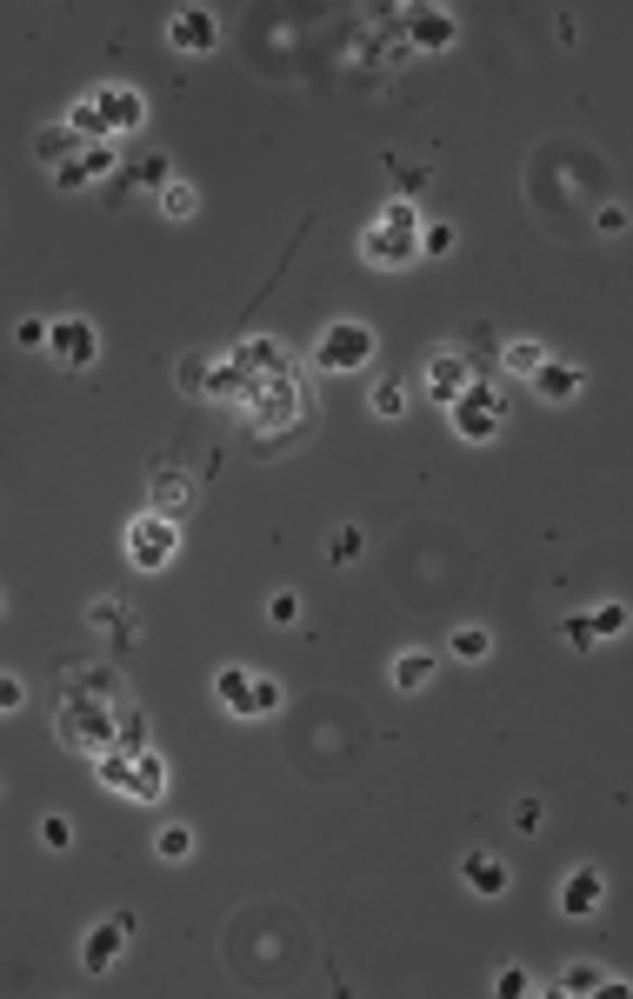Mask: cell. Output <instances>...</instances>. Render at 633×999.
<instances>
[{
  "instance_id": "1",
  "label": "cell",
  "mask_w": 633,
  "mask_h": 999,
  "mask_svg": "<svg viewBox=\"0 0 633 999\" xmlns=\"http://www.w3.org/2000/svg\"><path fill=\"white\" fill-rule=\"evenodd\" d=\"M127 713V707H121ZM121 713H114V700H87V694H54V726H61V740L74 747V753H108V747H121Z\"/></svg>"
},
{
  "instance_id": "2",
  "label": "cell",
  "mask_w": 633,
  "mask_h": 999,
  "mask_svg": "<svg viewBox=\"0 0 633 999\" xmlns=\"http://www.w3.org/2000/svg\"><path fill=\"white\" fill-rule=\"evenodd\" d=\"M94 779L108 786V794H127L140 807H153L167 794V760L161 753H147V747H108L94 760Z\"/></svg>"
},
{
  "instance_id": "3",
  "label": "cell",
  "mask_w": 633,
  "mask_h": 999,
  "mask_svg": "<svg viewBox=\"0 0 633 999\" xmlns=\"http://www.w3.org/2000/svg\"><path fill=\"white\" fill-rule=\"evenodd\" d=\"M121 547H127V560L140 573H167L174 553H181V527H174L167 513H134L127 527H121Z\"/></svg>"
},
{
  "instance_id": "4",
  "label": "cell",
  "mask_w": 633,
  "mask_h": 999,
  "mask_svg": "<svg viewBox=\"0 0 633 999\" xmlns=\"http://www.w3.org/2000/svg\"><path fill=\"white\" fill-rule=\"evenodd\" d=\"M447 413H454V434H460L467 447H487V440L507 427V394H500L494 380H473Z\"/></svg>"
},
{
  "instance_id": "5",
  "label": "cell",
  "mask_w": 633,
  "mask_h": 999,
  "mask_svg": "<svg viewBox=\"0 0 633 999\" xmlns=\"http://www.w3.org/2000/svg\"><path fill=\"white\" fill-rule=\"evenodd\" d=\"M367 360H374V327L367 321H334L321 334V347H313V366H321V374H353V366H367Z\"/></svg>"
},
{
  "instance_id": "6",
  "label": "cell",
  "mask_w": 633,
  "mask_h": 999,
  "mask_svg": "<svg viewBox=\"0 0 633 999\" xmlns=\"http://www.w3.org/2000/svg\"><path fill=\"white\" fill-rule=\"evenodd\" d=\"M127 933H134V913H114V920L87 926V939H80V973H87V979H108L114 960L127 953Z\"/></svg>"
},
{
  "instance_id": "7",
  "label": "cell",
  "mask_w": 633,
  "mask_h": 999,
  "mask_svg": "<svg viewBox=\"0 0 633 999\" xmlns=\"http://www.w3.org/2000/svg\"><path fill=\"white\" fill-rule=\"evenodd\" d=\"M47 353H54L61 366H74V374H80V366H94V360H100L94 321H87V313H61V321L47 327Z\"/></svg>"
},
{
  "instance_id": "8",
  "label": "cell",
  "mask_w": 633,
  "mask_h": 999,
  "mask_svg": "<svg viewBox=\"0 0 633 999\" xmlns=\"http://www.w3.org/2000/svg\"><path fill=\"white\" fill-rule=\"evenodd\" d=\"M360 260H367V267H413V260H420V227L374 221V227L360 234Z\"/></svg>"
},
{
  "instance_id": "9",
  "label": "cell",
  "mask_w": 633,
  "mask_h": 999,
  "mask_svg": "<svg viewBox=\"0 0 633 999\" xmlns=\"http://www.w3.org/2000/svg\"><path fill=\"white\" fill-rule=\"evenodd\" d=\"M473 380H481V374H473V360H467L460 347H454V353H427V366H420V387H427L440 407H454Z\"/></svg>"
},
{
  "instance_id": "10",
  "label": "cell",
  "mask_w": 633,
  "mask_h": 999,
  "mask_svg": "<svg viewBox=\"0 0 633 999\" xmlns=\"http://www.w3.org/2000/svg\"><path fill=\"white\" fill-rule=\"evenodd\" d=\"M167 47H181V54H214V47H221V14L214 8L167 14Z\"/></svg>"
},
{
  "instance_id": "11",
  "label": "cell",
  "mask_w": 633,
  "mask_h": 999,
  "mask_svg": "<svg viewBox=\"0 0 633 999\" xmlns=\"http://www.w3.org/2000/svg\"><path fill=\"white\" fill-rule=\"evenodd\" d=\"M600 900H607V873H600V866H573V873L560 879V913H567V920H594Z\"/></svg>"
},
{
  "instance_id": "12",
  "label": "cell",
  "mask_w": 633,
  "mask_h": 999,
  "mask_svg": "<svg viewBox=\"0 0 633 999\" xmlns=\"http://www.w3.org/2000/svg\"><path fill=\"white\" fill-rule=\"evenodd\" d=\"M460 886L473 892V900H500V892L513 886V873H507L500 853H481V847H473V853H460Z\"/></svg>"
},
{
  "instance_id": "13",
  "label": "cell",
  "mask_w": 633,
  "mask_h": 999,
  "mask_svg": "<svg viewBox=\"0 0 633 999\" xmlns=\"http://www.w3.org/2000/svg\"><path fill=\"white\" fill-rule=\"evenodd\" d=\"M94 108H100V127L108 134H134L147 121V100L134 87H94Z\"/></svg>"
},
{
  "instance_id": "14",
  "label": "cell",
  "mask_w": 633,
  "mask_h": 999,
  "mask_svg": "<svg viewBox=\"0 0 633 999\" xmlns=\"http://www.w3.org/2000/svg\"><path fill=\"white\" fill-rule=\"evenodd\" d=\"M147 500H153L147 513H167V520H181V513L194 507V480H187L181 466H153V473H147Z\"/></svg>"
},
{
  "instance_id": "15",
  "label": "cell",
  "mask_w": 633,
  "mask_h": 999,
  "mask_svg": "<svg viewBox=\"0 0 633 999\" xmlns=\"http://www.w3.org/2000/svg\"><path fill=\"white\" fill-rule=\"evenodd\" d=\"M114 174H121V167H114V153L100 147V140H87V147L74 153V161H61V167H54V180H61V187H94V180H114Z\"/></svg>"
},
{
  "instance_id": "16",
  "label": "cell",
  "mask_w": 633,
  "mask_h": 999,
  "mask_svg": "<svg viewBox=\"0 0 633 999\" xmlns=\"http://www.w3.org/2000/svg\"><path fill=\"white\" fill-rule=\"evenodd\" d=\"M454 34H460V21L447 8H407V40L413 47H454Z\"/></svg>"
},
{
  "instance_id": "17",
  "label": "cell",
  "mask_w": 633,
  "mask_h": 999,
  "mask_svg": "<svg viewBox=\"0 0 633 999\" xmlns=\"http://www.w3.org/2000/svg\"><path fill=\"white\" fill-rule=\"evenodd\" d=\"M580 387H587V374H580V366H567V360H541V374H534V394H541V400L560 407V400H573Z\"/></svg>"
},
{
  "instance_id": "18",
  "label": "cell",
  "mask_w": 633,
  "mask_h": 999,
  "mask_svg": "<svg viewBox=\"0 0 633 999\" xmlns=\"http://www.w3.org/2000/svg\"><path fill=\"white\" fill-rule=\"evenodd\" d=\"M214 700H221L234 720H253V673H247V666H221V679H214Z\"/></svg>"
},
{
  "instance_id": "19",
  "label": "cell",
  "mask_w": 633,
  "mask_h": 999,
  "mask_svg": "<svg viewBox=\"0 0 633 999\" xmlns=\"http://www.w3.org/2000/svg\"><path fill=\"white\" fill-rule=\"evenodd\" d=\"M607 986H613V973L594 966V960H573V966H560V979H554V992H567V999H587V992H607Z\"/></svg>"
},
{
  "instance_id": "20",
  "label": "cell",
  "mask_w": 633,
  "mask_h": 999,
  "mask_svg": "<svg viewBox=\"0 0 633 999\" xmlns=\"http://www.w3.org/2000/svg\"><path fill=\"white\" fill-rule=\"evenodd\" d=\"M80 147H87V140L67 134V127H61V134H54V127H40V134H34V161H40V167H61V161H74Z\"/></svg>"
},
{
  "instance_id": "21",
  "label": "cell",
  "mask_w": 633,
  "mask_h": 999,
  "mask_svg": "<svg viewBox=\"0 0 633 999\" xmlns=\"http://www.w3.org/2000/svg\"><path fill=\"white\" fill-rule=\"evenodd\" d=\"M427 679H434V653H427V647H407V653L394 660V687H400V694H420Z\"/></svg>"
},
{
  "instance_id": "22",
  "label": "cell",
  "mask_w": 633,
  "mask_h": 999,
  "mask_svg": "<svg viewBox=\"0 0 633 999\" xmlns=\"http://www.w3.org/2000/svg\"><path fill=\"white\" fill-rule=\"evenodd\" d=\"M447 653L467 660V666H481V660L494 653V634H487V626H454V634H447Z\"/></svg>"
},
{
  "instance_id": "23",
  "label": "cell",
  "mask_w": 633,
  "mask_h": 999,
  "mask_svg": "<svg viewBox=\"0 0 633 999\" xmlns=\"http://www.w3.org/2000/svg\"><path fill=\"white\" fill-rule=\"evenodd\" d=\"M541 360H547L541 340H507V353H500V366H507L513 380H534V374H541Z\"/></svg>"
},
{
  "instance_id": "24",
  "label": "cell",
  "mask_w": 633,
  "mask_h": 999,
  "mask_svg": "<svg viewBox=\"0 0 633 999\" xmlns=\"http://www.w3.org/2000/svg\"><path fill=\"white\" fill-rule=\"evenodd\" d=\"M127 620H134V607H127V600H114V594L87 600V626H94V634H121Z\"/></svg>"
},
{
  "instance_id": "25",
  "label": "cell",
  "mask_w": 633,
  "mask_h": 999,
  "mask_svg": "<svg viewBox=\"0 0 633 999\" xmlns=\"http://www.w3.org/2000/svg\"><path fill=\"white\" fill-rule=\"evenodd\" d=\"M161 214H167V221H194V214H200V193H194L187 180H167V187H161Z\"/></svg>"
},
{
  "instance_id": "26",
  "label": "cell",
  "mask_w": 633,
  "mask_h": 999,
  "mask_svg": "<svg viewBox=\"0 0 633 999\" xmlns=\"http://www.w3.org/2000/svg\"><path fill=\"white\" fill-rule=\"evenodd\" d=\"M367 407H374L381 420H400L407 413V387L400 380H374V387H367Z\"/></svg>"
},
{
  "instance_id": "27",
  "label": "cell",
  "mask_w": 633,
  "mask_h": 999,
  "mask_svg": "<svg viewBox=\"0 0 633 999\" xmlns=\"http://www.w3.org/2000/svg\"><path fill=\"white\" fill-rule=\"evenodd\" d=\"M67 127H74L80 140H108V127H100V108H94V93H80L74 108H67Z\"/></svg>"
},
{
  "instance_id": "28",
  "label": "cell",
  "mask_w": 633,
  "mask_h": 999,
  "mask_svg": "<svg viewBox=\"0 0 633 999\" xmlns=\"http://www.w3.org/2000/svg\"><path fill=\"white\" fill-rule=\"evenodd\" d=\"M587 626H594V640H620V634H626V607H620V600H600V607L587 613Z\"/></svg>"
},
{
  "instance_id": "29",
  "label": "cell",
  "mask_w": 633,
  "mask_h": 999,
  "mask_svg": "<svg viewBox=\"0 0 633 999\" xmlns=\"http://www.w3.org/2000/svg\"><path fill=\"white\" fill-rule=\"evenodd\" d=\"M360 553H367V534H360V527H334L327 560H334V566H360Z\"/></svg>"
},
{
  "instance_id": "30",
  "label": "cell",
  "mask_w": 633,
  "mask_h": 999,
  "mask_svg": "<svg viewBox=\"0 0 633 999\" xmlns=\"http://www.w3.org/2000/svg\"><path fill=\"white\" fill-rule=\"evenodd\" d=\"M153 853H161V860H187L194 853V833L187 826H161V833H153Z\"/></svg>"
},
{
  "instance_id": "31",
  "label": "cell",
  "mask_w": 633,
  "mask_h": 999,
  "mask_svg": "<svg viewBox=\"0 0 633 999\" xmlns=\"http://www.w3.org/2000/svg\"><path fill=\"white\" fill-rule=\"evenodd\" d=\"M174 174H167V153H147L140 167H127V187H167Z\"/></svg>"
},
{
  "instance_id": "32",
  "label": "cell",
  "mask_w": 633,
  "mask_h": 999,
  "mask_svg": "<svg viewBox=\"0 0 633 999\" xmlns=\"http://www.w3.org/2000/svg\"><path fill=\"white\" fill-rule=\"evenodd\" d=\"M207 374H214V360H207V353H187V360H181V394L200 400V394H207Z\"/></svg>"
},
{
  "instance_id": "33",
  "label": "cell",
  "mask_w": 633,
  "mask_h": 999,
  "mask_svg": "<svg viewBox=\"0 0 633 999\" xmlns=\"http://www.w3.org/2000/svg\"><path fill=\"white\" fill-rule=\"evenodd\" d=\"M420 253H454V221H420Z\"/></svg>"
},
{
  "instance_id": "34",
  "label": "cell",
  "mask_w": 633,
  "mask_h": 999,
  "mask_svg": "<svg viewBox=\"0 0 633 999\" xmlns=\"http://www.w3.org/2000/svg\"><path fill=\"white\" fill-rule=\"evenodd\" d=\"M40 847L67 853V847H74V820H67V813H47V820H40Z\"/></svg>"
},
{
  "instance_id": "35",
  "label": "cell",
  "mask_w": 633,
  "mask_h": 999,
  "mask_svg": "<svg viewBox=\"0 0 633 999\" xmlns=\"http://www.w3.org/2000/svg\"><path fill=\"white\" fill-rule=\"evenodd\" d=\"M494 992L500 999H526V992H534V973H526V966H500L494 973Z\"/></svg>"
},
{
  "instance_id": "36",
  "label": "cell",
  "mask_w": 633,
  "mask_h": 999,
  "mask_svg": "<svg viewBox=\"0 0 633 999\" xmlns=\"http://www.w3.org/2000/svg\"><path fill=\"white\" fill-rule=\"evenodd\" d=\"M281 700H287V694H281V679H260V673H253V720L281 713Z\"/></svg>"
},
{
  "instance_id": "37",
  "label": "cell",
  "mask_w": 633,
  "mask_h": 999,
  "mask_svg": "<svg viewBox=\"0 0 633 999\" xmlns=\"http://www.w3.org/2000/svg\"><path fill=\"white\" fill-rule=\"evenodd\" d=\"M560 640H567L573 653H594V626H587V613H573V620H560Z\"/></svg>"
},
{
  "instance_id": "38",
  "label": "cell",
  "mask_w": 633,
  "mask_h": 999,
  "mask_svg": "<svg viewBox=\"0 0 633 999\" xmlns=\"http://www.w3.org/2000/svg\"><path fill=\"white\" fill-rule=\"evenodd\" d=\"M47 327H54V321H40V313H27V321L14 327V347H27V353H34V347H47Z\"/></svg>"
},
{
  "instance_id": "39",
  "label": "cell",
  "mask_w": 633,
  "mask_h": 999,
  "mask_svg": "<svg viewBox=\"0 0 633 999\" xmlns=\"http://www.w3.org/2000/svg\"><path fill=\"white\" fill-rule=\"evenodd\" d=\"M268 620H274V626H294V620H300V594H287V587H281V594L268 600Z\"/></svg>"
},
{
  "instance_id": "40",
  "label": "cell",
  "mask_w": 633,
  "mask_h": 999,
  "mask_svg": "<svg viewBox=\"0 0 633 999\" xmlns=\"http://www.w3.org/2000/svg\"><path fill=\"white\" fill-rule=\"evenodd\" d=\"M541 826H547L541 800H513V833H541Z\"/></svg>"
},
{
  "instance_id": "41",
  "label": "cell",
  "mask_w": 633,
  "mask_h": 999,
  "mask_svg": "<svg viewBox=\"0 0 633 999\" xmlns=\"http://www.w3.org/2000/svg\"><path fill=\"white\" fill-rule=\"evenodd\" d=\"M594 227H600V234H626V207H620V200H607L600 214H594Z\"/></svg>"
},
{
  "instance_id": "42",
  "label": "cell",
  "mask_w": 633,
  "mask_h": 999,
  "mask_svg": "<svg viewBox=\"0 0 633 999\" xmlns=\"http://www.w3.org/2000/svg\"><path fill=\"white\" fill-rule=\"evenodd\" d=\"M21 700H27V687L14 673H0V713H21Z\"/></svg>"
},
{
  "instance_id": "43",
  "label": "cell",
  "mask_w": 633,
  "mask_h": 999,
  "mask_svg": "<svg viewBox=\"0 0 633 999\" xmlns=\"http://www.w3.org/2000/svg\"><path fill=\"white\" fill-rule=\"evenodd\" d=\"M0 620H8V600H0Z\"/></svg>"
}]
</instances>
